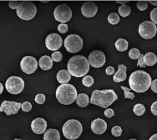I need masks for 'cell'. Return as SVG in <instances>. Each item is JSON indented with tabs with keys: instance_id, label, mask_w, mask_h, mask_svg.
<instances>
[{
	"instance_id": "cell-1",
	"label": "cell",
	"mask_w": 157,
	"mask_h": 140,
	"mask_svg": "<svg viewBox=\"0 0 157 140\" xmlns=\"http://www.w3.org/2000/svg\"><path fill=\"white\" fill-rule=\"evenodd\" d=\"M151 77L144 70H136L131 73L129 78V85L131 90L142 93L147 91L151 85Z\"/></svg>"
},
{
	"instance_id": "cell-2",
	"label": "cell",
	"mask_w": 157,
	"mask_h": 140,
	"mask_svg": "<svg viewBox=\"0 0 157 140\" xmlns=\"http://www.w3.org/2000/svg\"><path fill=\"white\" fill-rule=\"evenodd\" d=\"M90 66L88 59L84 55H75L69 60L67 67L71 76L82 77L89 72Z\"/></svg>"
},
{
	"instance_id": "cell-3",
	"label": "cell",
	"mask_w": 157,
	"mask_h": 140,
	"mask_svg": "<svg viewBox=\"0 0 157 140\" xmlns=\"http://www.w3.org/2000/svg\"><path fill=\"white\" fill-rule=\"evenodd\" d=\"M118 99V96L112 89H105L102 91L94 90L92 92L90 103L103 108H107Z\"/></svg>"
},
{
	"instance_id": "cell-4",
	"label": "cell",
	"mask_w": 157,
	"mask_h": 140,
	"mask_svg": "<svg viewBox=\"0 0 157 140\" xmlns=\"http://www.w3.org/2000/svg\"><path fill=\"white\" fill-rule=\"evenodd\" d=\"M77 90L71 84H62L56 90V98L63 105H70L76 100Z\"/></svg>"
},
{
	"instance_id": "cell-5",
	"label": "cell",
	"mask_w": 157,
	"mask_h": 140,
	"mask_svg": "<svg viewBox=\"0 0 157 140\" xmlns=\"http://www.w3.org/2000/svg\"><path fill=\"white\" fill-rule=\"evenodd\" d=\"M62 131L63 136L67 139L75 140L80 137L83 132V127L79 121L75 119H70L63 124Z\"/></svg>"
},
{
	"instance_id": "cell-6",
	"label": "cell",
	"mask_w": 157,
	"mask_h": 140,
	"mask_svg": "<svg viewBox=\"0 0 157 140\" xmlns=\"http://www.w3.org/2000/svg\"><path fill=\"white\" fill-rule=\"evenodd\" d=\"M17 15L23 20H31L33 19L37 14L36 6L34 3L29 1H23L18 3L16 9Z\"/></svg>"
},
{
	"instance_id": "cell-7",
	"label": "cell",
	"mask_w": 157,
	"mask_h": 140,
	"mask_svg": "<svg viewBox=\"0 0 157 140\" xmlns=\"http://www.w3.org/2000/svg\"><path fill=\"white\" fill-rule=\"evenodd\" d=\"M64 48L70 53H77L83 48V40L77 34H70L64 40Z\"/></svg>"
},
{
	"instance_id": "cell-8",
	"label": "cell",
	"mask_w": 157,
	"mask_h": 140,
	"mask_svg": "<svg viewBox=\"0 0 157 140\" xmlns=\"http://www.w3.org/2000/svg\"><path fill=\"white\" fill-rule=\"evenodd\" d=\"M5 87L11 94H19L24 89V81L19 76H10L5 82Z\"/></svg>"
},
{
	"instance_id": "cell-9",
	"label": "cell",
	"mask_w": 157,
	"mask_h": 140,
	"mask_svg": "<svg viewBox=\"0 0 157 140\" xmlns=\"http://www.w3.org/2000/svg\"><path fill=\"white\" fill-rule=\"evenodd\" d=\"M54 16L56 21L60 22L61 24H65L72 18V11L67 4H60L55 8Z\"/></svg>"
},
{
	"instance_id": "cell-10",
	"label": "cell",
	"mask_w": 157,
	"mask_h": 140,
	"mask_svg": "<svg viewBox=\"0 0 157 140\" xmlns=\"http://www.w3.org/2000/svg\"><path fill=\"white\" fill-rule=\"evenodd\" d=\"M157 27L151 21H145L139 26L140 35L145 40L152 39L156 34Z\"/></svg>"
},
{
	"instance_id": "cell-11",
	"label": "cell",
	"mask_w": 157,
	"mask_h": 140,
	"mask_svg": "<svg viewBox=\"0 0 157 140\" xmlns=\"http://www.w3.org/2000/svg\"><path fill=\"white\" fill-rule=\"evenodd\" d=\"M21 70L26 74H32L38 69V61L34 57L28 55L24 56L20 61Z\"/></svg>"
},
{
	"instance_id": "cell-12",
	"label": "cell",
	"mask_w": 157,
	"mask_h": 140,
	"mask_svg": "<svg viewBox=\"0 0 157 140\" xmlns=\"http://www.w3.org/2000/svg\"><path fill=\"white\" fill-rule=\"evenodd\" d=\"M63 45V40L58 34H49L45 39V46L47 49L52 51H58Z\"/></svg>"
},
{
	"instance_id": "cell-13",
	"label": "cell",
	"mask_w": 157,
	"mask_h": 140,
	"mask_svg": "<svg viewBox=\"0 0 157 140\" xmlns=\"http://www.w3.org/2000/svg\"><path fill=\"white\" fill-rule=\"evenodd\" d=\"M88 61L91 66L94 68H100L105 64L106 58L105 54L100 50H94L89 55Z\"/></svg>"
},
{
	"instance_id": "cell-14",
	"label": "cell",
	"mask_w": 157,
	"mask_h": 140,
	"mask_svg": "<svg viewBox=\"0 0 157 140\" xmlns=\"http://www.w3.org/2000/svg\"><path fill=\"white\" fill-rule=\"evenodd\" d=\"M22 104L16 102H10V101H3L0 106V112L5 113L7 116L13 115L18 113L19 109L21 108Z\"/></svg>"
},
{
	"instance_id": "cell-15",
	"label": "cell",
	"mask_w": 157,
	"mask_h": 140,
	"mask_svg": "<svg viewBox=\"0 0 157 140\" xmlns=\"http://www.w3.org/2000/svg\"><path fill=\"white\" fill-rule=\"evenodd\" d=\"M98 7L94 2H85L82 4L81 13L86 18H92L96 15Z\"/></svg>"
},
{
	"instance_id": "cell-16",
	"label": "cell",
	"mask_w": 157,
	"mask_h": 140,
	"mask_svg": "<svg viewBox=\"0 0 157 140\" xmlns=\"http://www.w3.org/2000/svg\"><path fill=\"white\" fill-rule=\"evenodd\" d=\"M31 129L33 130L34 134H44V133H45L46 129H47V122L41 118L33 119L31 122Z\"/></svg>"
},
{
	"instance_id": "cell-17",
	"label": "cell",
	"mask_w": 157,
	"mask_h": 140,
	"mask_svg": "<svg viewBox=\"0 0 157 140\" xmlns=\"http://www.w3.org/2000/svg\"><path fill=\"white\" fill-rule=\"evenodd\" d=\"M90 128L94 134H103L107 129V123L102 118H96L91 122Z\"/></svg>"
},
{
	"instance_id": "cell-18",
	"label": "cell",
	"mask_w": 157,
	"mask_h": 140,
	"mask_svg": "<svg viewBox=\"0 0 157 140\" xmlns=\"http://www.w3.org/2000/svg\"><path fill=\"white\" fill-rule=\"evenodd\" d=\"M126 70L127 68L124 65H119L118 70L115 73L114 76V82L115 83L124 82L126 79Z\"/></svg>"
},
{
	"instance_id": "cell-19",
	"label": "cell",
	"mask_w": 157,
	"mask_h": 140,
	"mask_svg": "<svg viewBox=\"0 0 157 140\" xmlns=\"http://www.w3.org/2000/svg\"><path fill=\"white\" fill-rule=\"evenodd\" d=\"M39 66L43 70H50L53 67L52 58L50 56H48V55H44V56H42L39 59Z\"/></svg>"
},
{
	"instance_id": "cell-20",
	"label": "cell",
	"mask_w": 157,
	"mask_h": 140,
	"mask_svg": "<svg viewBox=\"0 0 157 140\" xmlns=\"http://www.w3.org/2000/svg\"><path fill=\"white\" fill-rule=\"evenodd\" d=\"M57 80L58 82L62 84H67L71 79V75L70 72L66 70H61L57 73Z\"/></svg>"
},
{
	"instance_id": "cell-21",
	"label": "cell",
	"mask_w": 157,
	"mask_h": 140,
	"mask_svg": "<svg viewBox=\"0 0 157 140\" xmlns=\"http://www.w3.org/2000/svg\"><path fill=\"white\" fill-rule=\"evenodd\" d=\"M44 140H60V134L57 129L50 128L44 134Z\"/></svg>"
},
{
	"instance_id": "cell-22",
	"label": "cell",
	"mask_w": 157,
	"mask_h": 140,
	"mask_svg": "<svg viewBox=\"0 0 157 140\" xmlns=\"http://www.w3.org/2000/svg\"><path fill=\"white\" fill-rule=\"evenodd\" d=\"M144 64L147 66H153L155 64H156L157 56L152 52H148L145 55H144Z\"/></svg>"
},
{
	"instance_id": "cell-23",
	"label": "cell",
	"mask_w": 157,
	"mask_h": 140,
	"mask_svg": "<svg viewBox=\"0 0 157 140\" xmlns=\"http://www.w3.org/2000/svg\"><path fill=\"white\" fill-rule=\"evenodd\" d=\"M76 103L78 107H87L89 103H90V98L88 97V95L85 93H80L77 96L76 98Z\"/></svg>"
},
{
	"instance_id": "cell-24",
	"label": "cell",
	"mask_w": 157,
	"mask_h": 140,
	"mask_svg": "<svg viewBox=\"0 0 157 140\" xmlns=\"http://www.w3.org/2000/svg\"><path fill=\"white\" fill-rule=\"evenodd\" d=\"M115 46L118 51L123 52L125 51L128 49L129 44H128V41L126 40H124V39H119V40L115 41Z\"/></svg>"
},
{
	"instance_id": "cell-25",
	"label": "cell",
	"mask_w": 157,
	"mask_h": 140,
	"mask_svg": "<svg viewBox=\"0 0 157 140\" xmlns=\"http://www.w3.org/2000/svg\"><path fill=\"white\" fill-rule=\"evenodd\" d=\"M130 13H131V9H130V6H128L126 4L121 5L119 8V14L122 17H127V16H129L130 14Z\"/></svg>"
},
{
	"instance_id": "cell-26",
	"label": "cell",
	"mask_w": 157,
	"mask_h": 140,
	"mask_svg": "<svg viewBox=\"0 0 157 140\" xmlns=\"http://www.w3.org/2000/svg\"><path fill=\"white\" fill-rule=\"evenodd\" d=\"M134 113L136 116H142L145 112V106L141 103H138L135 105V107L133 108Z\"/></svg>"
},
{
	"instance_id": "cell-27",
	"label": "cell",
	"mask_w": 157,
	"mask_h": 140,
	"mask_svg": "<svg viewBox=\"0 0 157 140\" xmlns=\"http://www.w3.org/2000/svg\"><path fill=\"white\" fill-rule=\"evenodd\" d=\"M108 22L110 25H117L120 22V16L118 15L116 13H112L108 16Z\"/></svg>"
},
{
	"instance_id": "cell-28",
	"label": "cell",
	"mask_w": 157,
	"mask_h": 140,
	"mask_svg": "<svg viewBox=\"0 0 157 140\" xmlns=\"http://www.w3.org/2000/svg\"><path fill=\"white\" fill-rule=\"evenodd\" d=\"M82 83L86 87H90L94 84V78L90 76H85L82 80Z\"/></svg>"
},
{
	"instance_id": "cell-29",
	"label": "cell",
	"mask_w": 157,
	"mask_h": 140,
	"mask_svg": "<svg viewBox=\"0 0 157 140\" xmlns=\"http://www.w3.org/2000/svg\"><path fill=\"white\" fill-rule=\"evenodd\" d=\"M140 55V52L139 50L136 49V48H133L129 51V57L130 59H132V60H138Z\"/></svg>"
},
{
	"instance_id": "cell-30",
	"label": "cell",
	"mask_w": 157,
	"mask_h": 140,
	"mask_svg": "<svg viewBox=\"0 0 157 140\" xmlns=\"http://www.w3.org/2000/svg\"><path fill=\"white\" fill-rule=\"evenodd\" d=\"M121 89H123V91L124 92V98L126 99H134L135 98V95L130 91V88H127L125 86H121Z\"/></svg>"
},
{
	"instance_id": "cell-31",
	"label": "cell",
	"mask_w": 157,
	"mask_h": 140,
	"mask_svg": "<svg viewBox=\"0 0 157 140\" xmlns=\"http://www.w3.org/2000/svg\"><path fill=\"white\" fill-rule=\"evenodd\" d=\"M111 134L115 137H120L122 134V128L120 126H115L111 129Z\"/></svg>"
},
{
	"instance_id": "cell-32",
	"label": "cell",
	"mask_w": 157,
	"mask_h": 140,
	"mask_svg": "<svg viewBox=\"0 0 157 140\" xmlns=\"http://www.w3.org/2000/svg\"><path fill=\"white\" fill-rule=\"evenodd\" d=\"M62 59H63V55L59 51H55L52 54V61L59 62L62 61Z\"/></svg>"
},
{
	"instance_id": "cell-33",
	"label": "cell",
	"mask_w": 157,
	"mask_h": 140,
	"mask_svg": "<svg viewBox=\"0 0 157 140\" xmlns=\"http://www.w3.org/2000/svg\"><path fill=\"white\" fill-rule=\"evenodd\" d=\"M21 108L24 113H29L32 109V104L29 102H24L22 103Z\"/></svg>"
},
{
	"instance_id": "cell-34",
	"label": "cell",
	"mask_w": 157,
	"mask_h": 140,
	"mask_svg": "<svg viewBox=\"0 0 157 140\" xmlns=\"http://www.w3.org/2000/svg\"><path fill=\"white\" fill-rule=\"evenodd\" d=\"M45 96L44 94H37L34 98L35 102L38 104H44L45 102Z\"/></svg>"
},
{
	"instance_id": "cell-35",
	"label": "cell",
	"mask_w": 157,
	"mask_h": 140,
	"mask_svg": "<svg viewBox=\"0 0 157 140\" xmlns=\"http://www.w3.org/2000/svg\"><path fill=\"white\" fill-rule=\"evenodd\" d=\"M137 8L140 10V11H145L148 8V3L145 1H140L137 2Z\"/></svg>"
},
{
	"instance_id": "cell-36",
	"label": "cell",
	"mask_w": 157,
	"mask_h": 140,
	"mask_svg": "<svg viewBox=\"0 0 157 140\" xmlns=\"http://www.w3.org/2000/svg\"><path fill=\"white\" fill-rule=\"evenodd\" d=\"M151 19L153 24L155 25H157V8L154 9L151 12Z\"/></svg>"
},
{
	"instance_id": "cell-37",
	"label": "cell",
	"mask_w": 157,
	"mask_h": 140,
	"mask_svg": "<svg viewBox=\"0 0 157 140\" xmlns=\"http://www.w3.org/2000/svg\"><path fill=\"white\" fill-rule=\"evenodd\" d=\"M68 25H66V24H59V26H58V30H59V32L61 34H65L68 32Z\"/></svg>"
},
{
	"instance_id": "cell-38",
	"label": "cell",
	"mask_w": 157,
	"mask_h": 140,
	"mask_svg": "<svg viewBox=\"0 0 157 140\" xmlns=\"http://www.w3.org/2000/svg\"><path fill=\"white\" fill-rule=\"evenodd\" d=\"M115 115V113H114V110L111 109V108H107L105 111V116L107 117V118H112L113 116Z\"/></svg>"
},
{
	"instance_id": "cell-39",
	"label": "cell",
	"mask_w": 157,
	"mask_h": 140,
	"mask_svg": "<svg viewBox=\"0 0 157 140\" xmlns=\"http://www.w3.org/2000/svg\"><path fill=\"white\" fill-rule=\"evenodd\" d=\"M143 58H144V55H143V54H140L139 59H138V62H137V66L140 67H142V68H144V67L145 66V65L144 64Z\"/></svg>"
},
{
	"instance_id": "cell-40",
	"label": "cell",
	"mask_w": 157,
	"mask_h": 140,
	"mask_svg": "<svg viewBox=\"0 0 157 140\" xmlns=\"http://www.w3.org/2000/svg\"><path fill=\"white\" fill-rule=\"evenodd\" d=\"M151 111L155 116H157V101L152 103L151 107Z\"/></svg>"
},
{
	"instance_id": "cell-41",
	"label": "cell",
	"mask_w": 157,
	"mask_h": 140,
	"mask_svg": "<svg viewBox=\"0 0 157 140\" xmlns=\"http://www.w3.org/2000/svg\"><path fill=\"white\" fill-rule=\"evenodd\" d=\"M18 1H11L9 3V6L11 9H17L18 6Z\"/></svg>"
},
{
	"instance_id": "cell-42",
	"label": "cell",
	"mask_w": 157,
	"mask_h": 140,
	"mask_svg": "<svg viewBox=\"0 0 157 140\" xmlns=\"http://www.w3.org/2000/svg\"><path fill=\"white\" fill-rule=\"evenodd\" d=\"M151 90L153 92L155 93H157V79L154 80L153 82H151Z\"/></svg>"
},
{
	"instance_id": "cell-43",
	"label": "cell",
	"mask_w": 157,
	"mask_h": 140,
	"mask_svg": "<svg viewBox=\"0 0 157 140\" xmlns=\"http://www.w3.org/2000/svg\"><path fill=\"white\" fill-rule=\"evenodd\" d=\"M105 73L108 75V76H111L113 74L115 73V68L112 66H108L105 69Z\"/></svg>"
},
{
	"instance_id": "cell-44",
	"label": "cell",
	"mask_w": 157,
	"mask_h": 140,
	"mask_svg": "<svg viewBox=\"0 0 157 140\" xmlns=\"http://www.w3.org/2000/svg\"><path fill=\"white\" fill-rule=\"evenodd\" d=\"M130 1H116V3H121V4H122V5H124L125 3H129Z\"/></svg>"
},
{
	"instance_id": "cell-45",
	"label": "cell",
	"mask_w": 157,
	"mask_h": 140,
	"mask_svg": "<svg viewBox=\"0 0 157 140\" xmlns=\"http://www.w3.org/2000/svg\"><path fill=\"white\" fill-rule=\"evenodd\" d=\"M147 3H151L152 5H154V6H157V1H147Z\"/></svg>"
},
{
	"instance_id": "cell-46",
	"label": "cell",
	"mask_w": 157,
	"mask_h": 140,
	"mask_svg": "<svg viewBox=\"0 0 157 140\" xmlns=\"http://www.w3.org/2000/svg\"><path fill=\"white\" fill-rule=\"evenodd\" d=\"M149 140H157V134H154V135H152V136L150 138V139Z\"/></svg>"
},
{
	"instance_id": "cell-47",
	"label": "cell",
	"mask_w": 157,
	"mask_h": 140,
	"mask_svg": "<svg viewBox=\"0 0 157 140\" xmlns=\"http://www.w3.org/2000/svg\"><path fill=\"white\" fill-rule=\"evenodd\" d=\"M3 86L2 83L0 82V95L3 93Z\"/></svg>"
},
{
	"instance_id": "cell-48",
	"label": "cell",
	"mask_w": 157,
	"mask_h": 140,
	"mask_svg": "<svg viewBox=\"0 0 157 140\" xmlns=\"http://www.w3.org/2000/svg\"><path fill=\"white\" fill-rule=\"evenodd\" d=\"M41 2H43V3H48V1H41Z\"/></svg>"
},
{
	"instance_id": "cell-49",
	"label": "cell",
	"mask_w": 157,
	"mask_h": 140,
	"mask_svg": "<svg viewBox=\"0 0 157 140\" xmlns=\"http://www.w3.org/2000/svg\"><path fill=\"white\" fill-rule=\"evenodd\" d=\"M130 140H136V138H131V139H130Z\"/></svg>"
},
{
	"instance_id": "cell-50",
	"label": "cell",
	"mask_w": 157,
	"mask_h": 140,
	"mask_svg": "<svg viewBox=\"0 0 157 140\" xmlns=\"http://www.w3.org/2000/svg\"><path fill=\"white\" fill-rule=\"evenodd\" d=\"M14 140H21V139H19V138H15Z\"/></svg>"
},
{
	"instance_id": "cell-51",
	"label": "cell",
	"mask_w": 157,
	"mask_h": 140,
	"mask_svg": "<svg viewBox=\"0 0 157 140\" xmlns=\"http://www.w3.org/2000/svg\"><path fill=\"white\" fill-rule=\"evenodd\" d=\"M156 63H157V61H156Z\"/></svg>"
}]
</instances>
